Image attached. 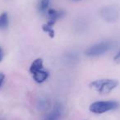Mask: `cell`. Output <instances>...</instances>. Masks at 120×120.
<instances>
[{
  "label": "cell",
  "instance_id": "obj_3",
  "mask_svg": "<svg viewBox=\"0 0 120 120\" xmlns=\"http://www.w3.org/2000/svg\"><path fill=\"white\" fill-rule=\"evenodd\" d=\"M64 15V12L62 11H58L55 9H49L47 11V16H48V22L42 26V30L49 35L50 38L54 37V30H53V26L58 22L59 18Z\"/></svg>",
  "mask_w": 120,
  "mask_h": 120
},
{
  "label": "cell",
  "instance_id": "obj_14",
  "mask_svg": "<svg viewBox=\"0 0 120 120\" xmlns=\"http://www.w3.org/2000/svg\"><path fill=\"white\" fill-rule=\"evenodd\" d=\"M3 58H4V50H3L2 47L0 46V62L3 60Z\"/></svg>",
  "mask_w": 120,
  "mask_h": 120
},
{
  "label": "cell",
  "instance_id": "obj_9",
  "mask_svg": "<svg viewBox=\"0 0 120 120\" xmlns=\"http://www.w3.org/2000/svg\"><path fill=\"white\" fill-rule=\"evenodd\" d=\"M44 63H43V59L42 58H37L31 64L30 67V72L31 74L35 73V72L39 70H41V69L44 68Z\"/></svg>",
  "mask_w": 120,
  "mask_h": 120
},
{
  "label": "cell",
  "instance_id": "obj_15",
  "mask_svg": "<svg viewBox=\"0 0 120 120\" xmlns=\"http://www.w3.org/2000/svg\"><path fill=\"white\" fill-rule=\"evenodd\" d=\"M72 1H82V0H72Z\"/></svg>",
  "mask_w": 120,
  "mask_h": 120
},
{
  "label": "cell",
  "instance_id": "obj_13",
  "mask_svg": "<svg viewBox=\"0 0 120 120\" xmlns=\"http://www.w3.org/2000/svg\"><path fill=\"white\" fill-rule=\"evenodd\" d=\"M4 79H5V75L3 72H0V88L3 86L4 82Z\"/></svg>",
  "mask_w": 120,
  "mask_h": 120
},
{
  "label": "cell",
  "instance_id": "obj_12",
  "mask_svg": "<svg viewBox=\"0 0 120 120\" xmlns=\"http://www.w3.org/2000/svg\"><path fill=\"white\" fill-rule=\"evenodd\" d=\"M113 61H114L116 64H120V50L117 53V54L114 56L113 58Z\"/></svg>",
  "mask_w": 120,
  "mask_h": 120
},
{
  "label": "cell",
  "instance_id": "obj_10",
  "mask_svg": "<svg viewBox=\"0 0 120 120\" xmlns=\"http://www.w3.org/2000/svg\"><path fill=\"white\" fill-rule=\"evenodd\" d=\"M9 17L7 12H3L0 14V30H5L8 27Z\"/></svg>",
  "mask_w": 120,
  "mask_h": 120
},
{
  "label": "cell",
  "instance_id": "obj_7",
  "mask_svg": "<svg viewBox=\"0 0 120 120\" xmlns=\"http://www.w3.org/2000/svg\"><path fill=\"white\" fill-rule=\"evenodd\" d=\"M31 75L35 82H37V83H42L45 81H46L47 78L49 77V72H46L45 70H44L43 68L41 70L37 71V72H35V73L31 74Z\"/></svg>",
  "mask_w": 120,
  "mask_h": 120
},
{
  "label": "cell",
  "instance_id": "obj_1",
  "mask_svg": "<svg viewBox=\"0 0 120 120\" xmlns=\"http://www.w3.org/2000/svg\"><path fill=\"white\" fill-rule=\"evenodd\" d=\"M118 86V81L115 79H97L90 84V88L100 94H109Z\"/></svg>",
  "mask_w": 120,
  "mask_h": 120
},
{
  "label": "cell",
  "instance_id": "obj_2",
  "mask_svg": "<svg viewBox=\"0 0 120 120\" xmlns=\"http://www.w3.org/2000/svg\"><path fill=\"white\" fill-rule=\"evenodd\" d=\"M113 47V42L111 40H105L94 44L85 50V55L89 58H95L104 55Z\"/></svg>",
  "mask_w": 120,
  "mask_h": 120
},
{
  "label": "cell",
  "instance_id": "obj_5",
  "mask_svg": "<svg viewBox=\"0 0 120 120\" xmlns=\"http://www.w3.org/2000/svg\"><path fill=\"white\" fill-rule=\"evenodd\" d=\"M100 16L109 22H117L119 18V11L114 6H106L100 9Z\"/></svg>",
  "mask_w": 120,
  "mask_h": 120
},
{
  "label": "cell",
  "instance_id": "obj_11",
  "mask_svg": "<svg viewBox=\"0 0 120 120\" xmlns=\"http://www.w3.org/2000/svg\"><path fill=\"white\" fill-rule=\"evenodd\" d=\"M49 7V0H40L38 4V10L41 13L47 12Z\"/></svg>",
  "mask_w": 120,
  "mask_h": 120
},
{
  "label": "cell",
  "instance_id": "obj_8",
  "mask_svg": "<svg viewBox=\"0 0 120 120\" xmlns=\"http://www.w3.org/2000/svg\"><path fill=\"white\" fill-rule=\"evenodd\" d=\"M49 106V100L45 96H40L36 101V107L40 111H45Z\"/></svg>",
  "mask_w": 120,
  "mask_h": 120
},
{
  "label": "cell",
  "instance_id": "obj_4",
  "mask_svg": "<svg viewBox=\"0 0 120 120\" xmlns=\"http://www.w3.org/2000/svg\"><path fill=\"white\" fill-rule=\"evenodd\" d=\"M119 103L115 100H106V101H96L90 105V111L95 114H101L108 111L114 110L119 108Z\"/></svg>",
  "mask_w": 120,
  "mask_h": 120
},
{
  "label": "cell",
  "instance_id": "obj_6",
  "mask_svg": "<svg viewBox=\"0 0 120 120\" xmlns=\"http://www.w3.org/2000/svg\"><path fill=\"white\" fill-rule=\"evenodd\" d=\"M64 113V108L60 103H56L49 113L44 118L43 120H60Z\"/></svg>",
  "mask_w": 120,
  "mask_h": 120
}]
</instances>
